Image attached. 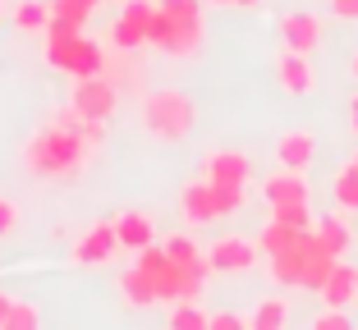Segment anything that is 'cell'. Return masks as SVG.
Masks as SVG:
<instances>
[{"label":"cell","instance_id":"21","mask_svg":"<svg viewBox=\"0 0 358 330\" xmlns=\"http://www.w3.org/2000/svg\"><path fill=\"white\" fill-rule=\"evenodd\" d=\"M166 326L170 330H211V312L198 308V299L166 303Z\"/></svg>","mask_w":358,"mask_h":330},{"label":"cell","instance_id":"1","mask_svg":"<svg viewBox=\"0 0 358 330\" xmlns=\"http://www.w3.org/2000/svg\"><path fill=\"white\" fill-rule=\"evenodd\" d=\"M92 156L96 151L83 142V133L55 124V119L42 133H32V138L23 142V170L37 174V179H74V174H83V165Z\"/></svg>","mask_w":358,"mask_h":330},{"label":"cell","instance_id":"12","mask_svg":"<svg viewBox=\"0 0 358 330\" xmlns=\"http://www.w3.org/2000/svg\"><path fill=\"white\" fill-rule=\"evenodd\" d=\"M275 83L289 96H308V92H317V69L308 64V55L280 51V60H275Z\"/></svg>","mask_w":358,"mask_h":330},{"label":"cell","instance_id":"5","mask_svg":"<svg viewBox=\"0 0 358 330\" xmlns=\"http://www.w3.org/2000/svg\"><path fill=\"white\" fill-rule=\"evenodd\" d=\"M120 87L110 83L106 74H92V78H74V87H69V106L78 110V115L87 119H106L110 124V115L120 110Z\"/></svg>","mask_w":358,"mask_h":330},{"label":"cell","instance_id":"17","mask_svg":"<svg viewBox=\"0 0 358 330\" xmlns=\"http://www.w3.org/2000/svg\"><path fill=\"white\" fill-rule=\"evenodd\" d=\"M115 234H120V248H124V253H138V248L157 243V216L152 211H120Z\"/></svg>","mask_w":358,"mask_h":330},{"label":"cell","instance_id":"26","mask_svg":"<svg viewBox=\"0 0 358 330\" xmlns=\"http://www.w3.org/2000/svg\"><path fill=\"white\" fill-rule=\"evenodd\" d=\"M285 321H289V303L285 299H266L262 308L248 317V330H280Z\"/></svg>","mask_w":358,"mask_h":330},{"label":"cell","instance_id":"13","mask_svg":"<svg viewBox=\"0 0 358 330\" xmlns=\"http://www.w3.org/2000/svg\"><path fill=\"white\" fill-rule=\"evenodd\" d=\"M308 234H313V230H308ZM308 234L299 239L294 248L266 257V276H271L275 289H303V248H308Z\"/></svg>","mask_w":358,"mask_h":330},{"label":"cell","instance_id":"16","mask_svg":"<svg viewBox=\"0 0 358 330\" xmlns=\"http://www.w3.org/2000/svg\"><path fill=\"white\" fill-rule=\"evenodd\" d=\"M275 160L289 165V170H308V165L317 160V133H313V128H289V133H280V142H275Z\"/></svg>","mask_w":358,"mask_h":330},{"label":"cell","instance_id":"11","mask_svg":"<svg viewBox=\"0 0 358 330\" xmlns=\"http://www.w3.org/2000/svg\"><path fill=\"white\" fill-rule=\"evenodd\" d=\"M262 197H266L271 207L308 202V197H313V183H308L303 170H289V165H280L275 174H266V179H262Z\"/></svg>","mask_w":358,"mask_h":330},{"label":"cell","instance_id":"41","mask_svg":"<svg viewBox=\"0 0 358 330\" xmlns=\"http://www.w3.org/2000/svg\"><path fill=\"white\" fill-rule=\"evenodd\" d=\"M202 5H234V0H202Z\"/></svg>","mask_w":358,"mask_h":330},{"label":"cell","instance_id":"39","mask_svg":"<svg viewBox=\"0 0 358 330\" xmlns=\"http://www.w3.org/2000/svg\"><path fill=\"white\" fill-rule=\"evenodd\" d=\"M234 5H239V10H262L266 0H234Z\"/></svg>","mask_w":358,"mask_h":330},{"label":"cell","instance_id":"10","mask_svg":"<svg viewBox=\"0 0 358 330\" xmlns=\"http://www.w3.org/2000/svg\"><path fill=\"white\" fill-rule=\"evenodd\" d=\"M322 46V19L317 14H285L280 19V51H299V55H313Z\"/></svg>","mask_w":358,"mask_h":330},{"label":"cell","instance_id":"15","mask_svg":"<svg viewBox=\"0 0 358 330\" xmlns=\"http://www.w3.org/2000/svg\"><path fill=\"white\" fill-rule=\"evenodd\" d=\"M179 216H184L193 230L221 220V216H216V197H211V183H207V179H193L189 188L179 193Z\"/></svg>","mask_w":358,"mask_h":330},{"label":"cell","instance_id":"30","mask_svg":"<svg viewBox=\"0 0 358 330\" xmlns=\"http://www.w3.org/2000/svg\"><path fill=\"white\" fill-rule=\"evenodd\" d=\"M96 5H101V0H51V14H60V19H74V23H87Z\"/></svg>","mask_w":358,"mask_h":330},{"label":"cell","instance_id":"9","mask_svg":"<svg viewBox=\"0 0 358 330\" xmlns=\"http://www.w3.org/2000/svg\"><path fill=\"white\" fill-rule=\"evenodd\" d=\"M202 179L207 183H248L253 179V160L243 151H230V147H216L202 156Z\"/></svg>","mask_w":358,"mask_h":330},{"label":"cell","instance_id":"36","mask_svg":"<svg viewBox=\"0 0 358 330\" xmlns=\"http://www.w3.org/2000/svg\"><path fill=\"white\" fill-rule=\"evenodd\" d=\"M331 14L345 23H358V0H331Z\"/></svg>","mask_w":358,"mask_h":330},{"label":"cell","instance_id":"38","mask_svg":"<svg viewBox=\"0 0 358 330\" xmlns=\"http://www.w3.org/2000/svg\"><path fill=\"white\" fill-rule=\"evenodd\" d=\"M349 128H354V138H358V92L349 96Z\"/></svg>","mask_w":358,"mask_h":330},{"label":"cell","instance_id":"23","mask_svg":"<svg viewBox=\"0 0 358 330\" xmlns=\"http://www.w3.org/2000/svg\"><path fill=\"white\" fill-rule=\"evenodd\" d=\"M303 234H308V230H294V225H285V220H266V230L257 234V248H262V257H271V253L294 248Z\"/></svg>","mask_w":358,"mask_h":330},{"label":"cell","instance_id":"34","mask_svg":"<svg viewBox=\"0 0 358 330\" xmlns=\"http://www.w3.org/2000/svg\"><path fill=\"white\" fill-rule=\"evenodd\" d=\"M313 330H349V312L345 308H327L313 321Z\"/></svg>","mask_w":358,"mask_h":330},{"label":"cell","instance_id":"7","mask_svg":"<svg viewBox=\"0 0 358 330\" xmlns=\"http://www.w3.org/2000/svg\"><path fill=\"white\" fill-rule=\"evenodd\" d=\"M152 14H157V0H124L120 19L110 23V46L115 51H143L148 46Z\"/></svg>","mask_w":358,"mask_h":330},{"label":"cell","instance_id":"8","mask_svg":"<svg viewBox=\"0 0 358 330\" xmlns=\"http://www.w3.org/2000/svg\"><path fill=\"white\" fill-rule=\"evenodd\" d=\"M120 253H124V248H120L115 220H96L92 230H87V234L74 243V253H69V257H74L78 267H110Z\"/></svg>","mask_w":358,"mask_h":330},{"label":"cell","instance_id":"31","mask_svg":"<svg viewBox=\"0 0 358 330\" xmlns=\"http://www.w3.org/2000/svg\"><path fill=\"white\" fill-rule=\"evenodd\" d=\"M161 248H166V253L175 257V262H184V267H189V262H198V257H202V248L193 243V234H170V239H166V243H161Z\"/></svg>","mask_w":358,"mask_h":330},{"label":"cell","instance_id":"32","mask_svg":"<svg viewBox=\"0 0 358 330\" xmlns=\"http://www.w3.org/2000/svg\"><path fill=\"white\" fill-rule=\"evenodd\" d=\"M157 5L179 23H198L202 19V0H157Z\"/></svg>","mask_w":358,"mask_h":330},{"label":"cell","instance_id":"6","mask_svg":"<svg viewBox=\"0 0 358 330\" xmlns=\"http://www.w3.org/2000/svg\"><path fill=\"white\" fill-rule=\"evenodd\" d=\"M257 239H243V234H221L216 243L207 248V262H211V276H243V271L257 267Z\"/></svg>","mask_w":358,"mask_h":330},{"label":"cell","instance_id":"42","mask_svg":"<svg viewBox=\"0 0 358 330\" xmlns=\"http://www.w3.org/2000/svg\"><path fill=\"white\" fill-rule=\"evenodd\" d=\"M0 19H5V0H0Z\"/></svg>","mask_w":358,"mask_h":330},{"label":"cell","instance_id":"29","mask_svg":"<svg viewBox=\"0 0 358 330\" xmlns=\"http://www.w3.org/2000/svg\"><path fill=\"white\" fill-rule=\"evenodd\" d=\"M271 220H285L294 225V230H313V211H308V202H285V207H271Z\"/></svg>","mask_w":358,"mask_h":330},{"label":"cell","instance_id":"20","mask_svg":"<svg viewBox=\"0 0 358 330\" xmlns=\"http://www.w3.org/2000/svg\"><path fill=\"white\" fill-rule=\"evenodd\" d=\"M336 262H340V257H331L327 248L317 243V234H308V248H303V289H308V294H317V289L327 285V276H331Z\"/></svg>","mask_w":358,"mask_h":330},{"label":"cell","instance_id":"27","mask_svg":"<svg viewBox=\"0 0 358 330\" xmlns=\"http://www.w3.org/2000/svg\"><path fill=\"white\" fill-rule=\"evenodd\" d=\"M37 326H42V308H37V303H28V299H14L5 330H37Z\"/></svg>","mask_w":358,"mask_h":330},{"label":"cell","instance_id":"25","mask_svg":"<svg viewBox=\"0 0 358 330\" xmlns=\"http://www.w3.org/2000/svg\"><path fill=\"white\" fill-rule=\"evenodd\" d=\"M331 188H336V207H340V211H358V165H354V160L336 170Z\"/></svg>","mask_w":358,"mask_h":330},{"label":"cell","instance_id":"18","mask_svg":"<svg viewBox=\"0 0 358 330\" xmlns=\"http://www.w3.org/2000/svg\"><path fill=\"white\" fill-rule=\"evenodd\" d=\"M317 299L327 303V308H349V303H358V267L336 262L331 276H327V285L317 289Z\"/></svg>","mask_w":358,"mask_h":330},{"label":"cell","instance_id":"33","mask_svg":"<svg viewBox=\"0 0 358 330\" xmlns=\"http://www.w3.org/2000/svg\"><path fill=\"white\" fill-rule=\"evenodd\" d=\"M23 225V207L14 197H0V239H14Z\"/></svg>","mask_w":358,"mask_h":330},{"label":"cell","instance_id":"37","mask_svg":"<svg viewBox=\"0 0 358 330\" xmlns=\"http://www.w3.org/2000/svg\"><path fill=\"white\" fill-rule=\"evenodd\" d=\"M10 308H14V294L0 289V330H5V321H10Z\"/></svg>","mask_w":358,"mask_h":330},{"label":"cell","instance_id":"35","mask_svg":"<svg viewBox=\"0 0 358 330\" xmlns=\"http://www.w3.org/2000/svg\"><path fill=\"white\" fill-rule=\"evenodd\" d=\"M211 330H248V317H239V312H211Z\"/></svg>","mask_w":358,"mask_h":330},{"label":"cell","instance_id":"28","mask_svg":"<svg viewBox=\"0 0 358 330\" xmlns=\"http://www.w3.org/2000/svg\"><path fill=\"white\" fill-rule=\"evenodd\" d=\"M211 197H216V216H234L243 207V183H211Z\"/></svg>","mask_w":358,"mask_h":330},{"label":"cell","instance_id":"14","mask_svg":"<svg viewBox=\"0 0 358 330\" xmlns=\"http://www.w3.org/2000/svg\"><path fill=\"white\" fill-rule=\"evenodd\" d=\"M134 55H138V51H115V46L106 51L101 74L120 87V96H124V92H129V96H143V64H138Z\"/></svg>","mask_w":358,"mask_h":330},{"label":"cell","instance_id":"3","mask_svg":"<svg viewBox=\"0 0 358 330\" xmlns=\"http://www.w3.org/2000/svg\"><path fill=\"white\" fill-rule=\"evenodd\" d=\"M46 64L60 69L69 83L74 78H92L106 64V46L87 32H64V37H46Z\"/></svg>","mask_w":358,"mask_h":330},{"label":"cell","instance_id":"40","mask_svg":"<svg viewBox=\"0 0 358 330\" xmlns=\"http://www.w3.org/2000/svg\"><path fill=\"white\" fill-rule=\"evenodd\" d=\"M349 74H354V78H358V51H354V55H349Z\"/></svg>","mask_w":358,"mask_h":330},{"label":"cell","instance_id":"43","mask_svg":"<svg viewBox=\"0 0 358 330\" xmlns=\"http://www.w3.org/2000/svg\"><path fill=\"white\" fill-rule=\"evenodd\" d=\"M354 165H358V151H354Z\"/></svg>","mask_w":358,"mask_h":330},{"label":"cell","instance_id":"22","mask_svg":"<svg viewBox=\"0 0 358 330\" xmlns=\"http://www.w3.org/2000/svg\"><path fill=\"white\" fill-rule=\"evenodd\" d=\"M120 294H124L129 308H152V303H157V285H152V276L143 267H129L124 276H120Z\"/></svg>","mask_w":358,"mask_h":330},{"label":"cell","instance_id":"2","mask_svg":"<svg viewBox=\"0 0 358 330\" xmlns=\"http://www.w3.org/2000/svg\"><path fill=\"white\" fill-rule=\"evenodd\" d=\"M138 124L161 142H179V138H189L193 124H198V101L189 92H179V87L148 92V96H138Z\"/></svg>","mask_w":358,"mask_h":330},{"label":"cell","instance_id":"24","mask_svg":"<svg viewBox=\"0 0 358 330\" xmlns=\"http://www.w3.org/2000/svg\"><path fill=\"white\" fill-rule=\"evenodd\" d=\"M46 23H51V0H19V10H14V28L19 32H37L42 37Z\"/></svg>","mask_w":358,"mask_h":330},{"label":"cell","instance_id":"4","mask_svg":"<svg viewBox=\"0 0 358 330\" xmlns=\"http://www.w3.org/2000/svg\"><path fill=\"white\" fill-rule=\"evenodd\" d=\"M148 46H152V51H161V55H179V60H189V55L202 51V19L198 23H179V19H170V14L157 5L152 28H148Z\"/></svg>","mask_w":358,"mask_h":330},{"label":"cell","instance_id":"19","mask_svg":"<svg viewBox=\"0 0 358 330\" xmlns=\"http://www.w3.org/2000/svg\"><path fill=\"white\" fill-rule=\"evenodd\" d=\"M313 234H317V243L327 248L331 257H345L349 248H354V230L345 225V211H327L322 220L313 225Z\"/></svg>","mask_w":358,"mask_h":330}]
</instances>
